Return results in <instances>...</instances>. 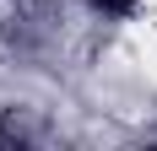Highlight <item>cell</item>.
<instances>
[{"instance_id":"cell-1","label":"cell","mask_w":157,"mask_h":151,"mask_svg":"<svg viewBox=\"0 0 157 151\" xmlns=\"http://www.w3.org/2000/svg\"><path fill=\"white\" fill-rule=\"evenodd\" d=\"M92 6H98L103 16H114V22H119V16H130L136 6H141V0H92Z\"/></svg>"}]
</instances>
